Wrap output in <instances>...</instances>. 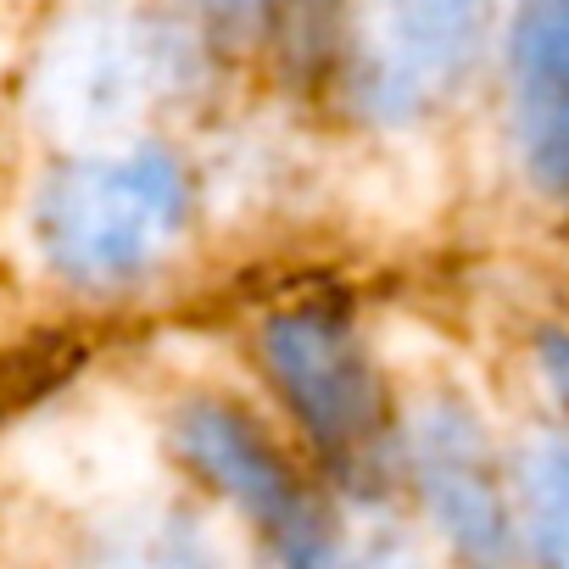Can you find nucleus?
Returning a JSON list of instances; mask_svg holds the SVG:
<instances>
[{
    "label": "nucleus",
    "mask_w": 569,
    "mask_h": 569,
    "mask_svg": "<svg viewBox=\"0 0 569 569\" xmlns=\"http://www.w3.org/2000/svg\"><path fill=\"white\" fill-rule=\"evenodd\" d=\"M513 134L530 179L569 201V0H525L513 46Z\"/></svg>",
    "instance_id": "5"
},
{
    "label": "nucleus",
    "mask_w": 569,
    "mask_h": 569,
    "mask_svg": "<svg viewBox=\"0 0 569 569\" xmlns=\"http://www.w3.org/2000/svg\"><path fill=\"white\" fill-rule=\"evenodd\" d=\"M491 0H358L347 40L352 101L380 123L441 107L475 68Z\"/></svg>",
    "instance_id": "3"
},
{
    "label": "nucleus",
    "mask_w": 569,
    "mask_h": 569,
    "mask_svg": "<svg viewBox=\"0 0 569 569\" xmlns=\"http://www.w3.org/2000/svg\"><path fill=\"white\" fill-rule=\"evenodd\" d=\"M179 447L196 463V475H207L229 502H240L291 558H319L325 552L319 502L308 497L297 469L257 436L251 419H240L234 408L201 402L179 419Z\"/></svg>",
    "instance_id": "4"
},
{
    "label": "nucleus",
    "mask_w": 569,
    "mask_h": 569,
    "mask_svg": "<svg viewBox=\"0 0 569 569\" xmlns=\"http://www.w3.org/2000/svg\"><path fill=\"white\" fill-rule=\"evenodd\" d=\"M413 475L436 513V525L469 552H502L513 513L497 486L486 436L458 408H430L413 425Z\"/></svg>",
    "instance_id": "6"
},
{
    "label": "nucleus",
    "mask_w": 569,
    "mask_h": 569,
    "mask_svg": "<svg viewBox=\"0 0 569 569\" xmlns=\"http://www.w3.org/2000/svg\"><path fill=\"white\" fill-rule=\"evenodd\" d=\"M519 519L530 547L569 563V441H536L519 463Z\"/></svg>",
    "instance_id": "7"
},
{
    "label": "nucleus",
    "mask_w": 569,
    "mask_h": 569,
    "mask_svg": "<svg viewBox=\"0 0 569 569\" xmlns=\"http://www.w3.org/2000/svg\"><path fill=\"white\" fill-rule=\"evenodd\" d=\"M547 375L558 380V391L569 402V341H547Z\"/></svg>",
    "instance_id": "9"
},
{
    "label": "nucleus",
    "mask_w": 569,
    "mask_h": 569,
    "mask_svg": "<svg viewBox=\"0 0 569 569\" xmlns=\"http://www.w3.org/2000/svg\"><path fill=\"white\" fill-rule=\"evenodd\" d=\"M218 7H246V0H218Z\"/></svg>",
    "instance_id": "10"
},
{
    "label": "nucleus",
    "mask_w": 569,
    "mask_h": 569,
    "mask_svg": "<svg viewBox=\"0 0 569 569\" xmlns=\"http://www.w3.org/2000/svg\"><path fill=\"white\" fill-rule=\"evenodd\" d=\"M57 84L68 90L79 118H118L146 90V57L134 46L129 51L123 46H90V51L73 57V68Z\"/></svg>",
    "instance_id": "8"
},
{
    "label": "nucleus",
    "mask_w": 569,
    "mask_h": 569,
    "mask_svg": "<svg viewBox=\"0 0 569 569\" xmlns=\"http://www.w3.org/2000/svg\"><path fill=\"white\" fill-rule=\"evenodd\" d=\"M190 223V190L173 157L123 151L57 173L34 207L40 251L90 291H112L151 273Z\"/></svg>",
    "instance_id": "1"
},
{
    "label": "nucleus",
    "mask_w": 569,
    "mask_h": 569,
    "mask_svg": "<svg viewBox=\"0 0 569 569\" xmlns=\"http://www.w3.org/2000/svg\"><path fill=\"white\" fill-rule=\"evenodd\" d=\"M257 347L268 380L291 402L313 447L347 480L369 486L386 463V402L347 319L330 308H297L268 319Z\"/></svg>",
    "instance_id": "2"
}]
</instances>
